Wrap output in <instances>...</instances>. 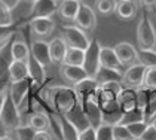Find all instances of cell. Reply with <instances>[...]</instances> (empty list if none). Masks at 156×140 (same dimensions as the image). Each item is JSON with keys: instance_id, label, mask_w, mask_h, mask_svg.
<instances>
[{"instance_id": "cell-1", "label": "cell", "mask_w": 156, "mask_h": 140, "mask_svg": "<svg viewBox=\"0 0 156 140\" xmlns=\"http://www.w3.org/2000/svg\"><path fill=\"white\" fill-rule=\"evenodd\" d=\"M42 98L49 107V110L57 115H67L79 105L73 87L69 85L46 87L42 91Z\"/></svg>"}, {"instance_id": "cell-2", "label": "cell", "mask_w": 156, "mask_h": 140, "mask_svg": "<svg viewBox=\"0 0 156 140\" xmlns=\"http://www.w3.org/2000/svg\"><path fill=\"white\" fill-rule=\"evenodd\" d=\"M20 125H23V119L20 116L16 106L13 105L12 100L8 95L0 112V128L3 131V134H13V131Z\"/></svg>"}, {"instance_id": "cell-3", "label": "cell", "mask_w": 156, "mask_h": 140, "mask_svg": "<svg viewBox=\"0 0 156 140\" xmlns=\"http://www.w3.org/2000/svg\"><path fill=\"white\" fill-rule=\"evenodd\" d=\"M61 37L64 39V42L67 43L69 48L83 49V51H86L91 45V42H92L91 37L88 36V33L83 31L82 28L76 27V25H64Z\"/></svg>"}, {"instance_id": "cell-4", "label": "cell", "mask_w": 156, "mask_h": 140, "mask_svg": "<svg viewBox=\"0 0 156 140\" xmlns=\"http://www.w3.org/2000/svg\"><path fill=\"white\" fill-rule=\"evenodd\" d=\"M137 42L140 49L156 48V31L147 17H141L140 23L137 24Z\"/></svg>"}, {"instance_id": "cell-5", "label": "cell", "mask_w": 156, "mask_h": 140, "mask_svg": "<svg viewBox=\"0 0 156 140\" xmlns=\"http://www.w3.org/2000/svg\"><path fill=\"white\" fill-rule=\"evenodd\" d=\"M147 67L143 66L141 63H134L131 66H128L122 73V85L123 88H132V90H138L141 88L144 83V75H146Z\"/></svg>"}, {"instance_id": "cell-6", "label": "cell", "mask_w": 156, "mask_h": 140, "mask_svg": "<svg viewBox=\"0 0 156 140\" xmlns=\"http://www.w3.org/2000/svg\"><path fill=\"white\" fill-rule=\"evenodd\" d=\"M73 23H74L76 27L82 28V30L86 31V33L94 31L95 27H97V13H95V11H94L89 5L82 3Z\"/></svg>"}, {"instance_id": "cell-7", "label": "cell", "mask_w": 156, "mask_h": 140, "mask_svg": "<svg viewBox=\"0 0 156 140\" xmlns=\"http://www.w3.org/2000/svg\"><path fill=\"white\" fill-rule=\"evenodd\" d=\"M98 83L94 78H85L83 81H80L79 83H76L73 87L74 94L77 97V103L80 106H83L88 100H94L97 98V91H98Z\"/></svg>"}, {"instance_id": "cell-8", "label": "cell", "mask_w": 156, "mask_h": 140, "mask_svg": "<svg viewBox=\"0 0 156 140\" xmlns=\"http://www.w3.org/2000/svg\"><path fill=\"white\" fill-rule=\"evenodd\" d=\"M100 43L97 40H92L89 48L85 51V63L83 69L86 70L89 78H94L97 75V72L100 70Z\"/></svg>"}, {"instance_id": "cell-9", "label": "cell", "mask_w": 156, "mask_h": 140, "mask_svg": "<svg viewBox=\"0 0 156 140\" xmlns=\"http://www.w3.org/2000/svg\"><path fill=\"white\" fill-rule=\"evenodd\" d=\"M113 49L123 67H128L134 63H138V51L129 42H119L113 46Z\"/></svg>"}, {"instance_id": "cell-10", "label": "cell", "mask_w": 156, "mask_h": 140, "mask_svg": "<svg viewBox=\"0 0 156 140\" xmlns=\"http://www.w3.org/2000/svg\"><path fill=\"white\" fill-rule=\"evenodd\" d=\"M30 30L31 35L36 39H48L52 36L55 30V23L52 18H31L30 21Z\"/></svg>"}, {"instance_id": "cell-11", "label": "cell", "mask_w": 156, "mask_h": 140, "mask_svg": "<svg viewBox=\"0 0 156 140\" xmlns=\"http://www.w3.org/2000/svg\"><path fill=\"white\" fill-rule=\"evenodd\" d=\"M30 51H31V57L37 63H40L43 67L52 66V60H51V54H49V42L43 40V39H34L30 45Z\"/></svg>"}, {"instance_id": "cell-12", "label": "cell", "mask_w": 156, "mask_h": 140, "mask_svg": "<svg viewBox=\"0 0 156 140\" xmlns=\"http://www.w3.org/2000/svg\"><path fill=\"white\" fill-rule=\"evenodd\" d=\"M60 76L67 85H72V87L83 81L85 78H89L82 66H67V64L60 66Z\"/></svg>"}, {"instance_id": "cell-13", "label": "cell", "mask_w": 156, "mask_h": 140, "mask_svg": "<svg viewBox=\"0 0 156 140\" xmlns=\"http://www.w3.org/2000/svg\"><path fill=\"white\" fill-rule=\"evenodd\" d=\"M58 3L54 0H33L31 2V18H51L57 13Z\"/></svg>"}, {"instance_id": "cell-14", "label": "cell", "mask_w": 156, "mask_h": 140, "mask_svg": "<svg viewBox=\"0 0 156 140\" xmlns=\"http://www.w3.org/2000/svg\"><path fill=\"white\" fill-rule=\"evenodd\" d=\"M30 79H24L20 82H11L9 83V90H8V95L12 100V103L16 107L24 101L28 97V91H30Z\"/></svg>"}, {"instance_id": "cell-15", "label": "cell", "mask_w": 156, "mask_h": 140, "mask_svg": "<svg viewBox=\"0 0 156 140\" xmlns=\"http://www.w3.org/2000/svg\"><path fill=\"white\" fill-rule=\"evenodd\" d=\"M80 0H62L58 3L57 15L62 23H73L80 8Z\"/></svg>"}, {"instance_id": "cell-16", "label": "cell", "mask_w": 156, "mask_h": 140, "mask_svg": "<svg viewBox=\"0 0 156 140\" xmlns=\"http://www.w3.org/2000/svg\"><path fill=\"white\" fill-rule=\"evenodd\" d=\"M100 66L106 69H113L123 72V66L120 64L119 58L115 52V49L110 46H101L100 48Z\"/></svg>"}, {"instance_id": "cell-17", "label": "cell", "mask_w": 156, "mask_h": 140, "mask_svg": "<svg viewBox=\"0 0 156 140\" xmlns=\"http://www.w3.org/2000/svg\"><path fill=\"white\" fill-rule=\"evenodd\" d=\"M67 43L64 42L62 37H54L49 40V54H51V60H52V64H58L61 66L64 57H66V52H67Z\"/></svg>"}, {"instance_id": "cell-18", "label": "cell", "mask_w": 156, "mask_h": 140, "mask_svg": "<svg viewBox=\"0 0 156 140\" xmlns=\"http://www.w3.org/2000/svg\"><path fill=\"white\" fill-rule=\"evenodd\" d=\"M25 124L30 125L34 131H46L51 127V116L45 110L31 112V113H28V116L25 119Z\"/></svg>"}, {"instance_id": "cell-19", "label": "cell", "mask_w": 156, "mask_h": 140, "mask_svg": "<svg viewBox=\"0 0 156 140\" xmlns=\"http://www.w3.org/2000/svg\"><path fill=\"white\" fill-rule=\"evenodd\" d=\"M9 82H20L24 79H30V73H28V66L24 61H15L12 60L6 69Z\"/></svg>"}, {"instance_id": "cell-20", "label": "cell", "mask_w": 156, "mask_h": 140, "mask_svg": "<svg viewBox=\"0 0 156 140\" xmlns=\"http://www.w3.org/2000/svg\"><path fill=\"white\" fill-rule=\"evenodd\" d=\"M82 107H83V112L89 121V124H91V127L97 128L103 124V110H101L100 105L97 103V98L88 100L86 103H83Z\"/></svg>"}, {"instance_id": "cell-21", "label": "cell", "mask_w": 156, "mask_h": 140, "mask_svg": "<svg viewBox=\"0 0 156 140\" xmlns=\"http://www.w3.org/2000/svg\"><path fill=\"white\" fill-rule=\"evenodd\" d=\"M115 15L120 21H131L137 15V5L134 0H118Z\"/></svg>"}, {"instance_id": "cell-22", "label": "cell", "mask_w": 156, "mask_h": 140, "mask_svg": "<svg viewBox=\"0 0 156 140\" xmlns=\"http://www.w3.org/2000/svg\"><path fill=\"white\" fill-rule=\"evenodd\" d=\"M118 106L123 113L137 109V90L123 88L118 97Z\"/></svg>"}, {"instance_id": "cell-23", "label": "cell", "mask_w": 156, "mask_h": 140, "mask_svg": "<svg viewBox=\"0 0 156 140\" xmlns=\"http://www.w3.org/2000/svg\"><path fill=\"white\" fill-rule=\"evenodd\" d=\"M64 116L67 118L69 122H72L73 125L77 128L79 133L86 130L88 127H91V124H89V121H88V118H86V115H85V112H83V107L80 105H77L70 113H67Z\"/></svg>"}, {"instance_id": "cell-24", "label": "cell", "mask_w": 156, "mask_h": 140, "mask_svg": "<svg viewBox=\"0 0 156 140\" xmlns=\"http://www.w3.org/2000/svg\"><path fill=\"white\" fill-rule=\"evenodd\" d=\"M28 66V73H30V81L36 85H42L46 81V67H43L40 63H37L33 57H30V60L27 61Z\"/></svg>"}, {"instance_id": "cell-25", "label": "cell", "mask_w": 156, "mask_h": 140, "mask_svg": "<svg viewBox=\"0 0 156 140\" xmlns=\"http://www.w3.org/2000/svg\"><path fill=\"white\" fill-rule=\"evenodd\" d=\"M31 57L30 46L25 43L24 40H15L11 45V60L15 61H24L27 63Z\"/></svg>"}, {"instance_id": "cell-26", "label": "cell", "mask_w": 156, "mask_h": 140, "mask_svg": "<svg viewBox=\"0 0 156 140\" xmlns=\"http://www.w3.org/2000/svg\"><path fill=\"white\" fill-rule=\"evenodd\" d=\"M122 73L123 72H119V70L100 67V70L94 76V79L97 81L98 85H103V83H107V82H122Z\"/></svg>"}, {"instance_id": "cell-27", "label": "cell", "mask_w": 156, "mask_h": 140, "mask_svg": "<svg viewBox=\"0 0 156 140\" xmlns=\"http://www.w3.org/2000/svg\"><path fill=\"white\" fill-rule=\"evenodd\" d=\"M85 63V51L83 49H76V48H69L66 52V57L62 64L67 66H82Z\"/></svg>"}, {"instance_id": "cell-28", "label": "cell", "mask_w": 156, "mask_h": 140, "mask_svg": "<svg viewBox=\"0 0 156 140\" xmlns=\"http://www.w3.org/2000/svg\"><path fill=\"white\" fill-rule=\"evenodd\" d=\"M60 116V125H61V136L62 140H77L79 139V131L73 125L72 122L67 121V118L64 115H58Z\"/></svg>"}, {"instance_id": "cell-29", "label": "cell", "mask_w": 156, "mask_h": 140, "mask_svg": "<svg viewBox=\"0 0 156 140\" xmlns=\"http://www.w3.org/2000/svg\"><path fill=\"white\" fill-rule=\"evenodd\" d=\"M156 118V90H150V95H149V101L144 109V121L147 124H150Z\"/></svg>"}, {"instance_id": "cell-30", "label": "cell", "mask_w": 156, "mask_h": 140, "mask_svg": "<svg viewBox=\"0 0 156 140\" xmlns=\"http://www.w3.org/2000/svg\"><path fill=\"white\" fill-rule=\"evenodd\" d=\"M116 5L118 0H95V11L103 17H107L110 13H115Z\"/></svg>"}, {"instance_id": "cell-31", "label": "cell", "mask_w": 156, "mask_h": 140, "mask_svg": "<svg viewBox=\"0 0 156 140\" xmlns=\"http://www.w3.org/2000/svg\"><path fill=\"white\" fill-rule=\"evenodd\" d=\"M138 63L149 67H156V49H140L138 51Z\"/></svg>"}, {"instance_id": "cell-32", "label": "cell", "mask_w": 156, "mask_h": 140, "mask_svg": "<svg viewBox=\"0 0 156 140\" xmlns=\"http://www.w3.org/2000/svg\"><path fill=\"white\" fill-rule=\"evenodd\" d=\"M138 121H144V112L141 109H134V110H129V112H125L122 118H120L119 124L120 125H129V124H134V122H138Z\"/></svg>"}, {"instance_id": "cell-33", "label": "cell", "mask_w": 156, "mask_h": 140, "mask_svg": "<svg viewBox=\"0 0 156 140\" xmlns=\"http://www.w3.org/2000/svg\"><path fill=\"white\" fill-rule=\"evenodd\" d=\"M13 24V15L12 11L9 9V6L0 0V25L2 27H11Z\"/></svg>"}, {"instance_id": "cell-34", "label": "cell", "mask_w": 156, "mask_h": 140, "mask_svg": "<svg viewBox=\"0 0 156 140\" xmlns=\"http://www.w3.org/2000/svg\"><path fill=\"white\" fill-rule=\"evenodd\" d=\"M34 130L31 128L30 125L23 124L18 128L13 131V140H33L34 139Z\"/></svg>"}, {"instance_id": "cell-35", "label": "cell", "mask_w": 156, "mask_h": 140, "mask_svg": "<svg viewBox=\"0 0 156 140\" xmlns=\"http://www.w3.org/2000/svg\"><path fill=\"white\" fill-rule=\"evenodd\" d=\"M97 140H115L113 139V125L110 124H101L95 128Z\"/></svg>"}, {"instance_id": "cell-36", "label": "cell", "mask_w": 156, "mask_h": 140, "mask_svg": "<svg viewBox=\"0 0 156 140\" xmlns=\"http://www.w3.org/2000/svg\"><path fill=\"white\" fill-rule=\"evenodd\" d=\"M147 125H149V124H147L146 121H138V122H134V124L125 125V127L128 128V131L131 133V136L134 137V139L138 140L140 137H141V134H143L144 131H146Z\"/></svg>"}, {"instance_id": "cell-37", "label": "cell", "mask_w": 156, "mask_h": 140, "mask_svg": "<svg viewBox=\"0 0 156 140\" xmlns=\"http://www.w3.org/2000/svg\"><path fill=\"white\" fill-rule=\"evenodd\" d=\"M113 139L115 140H135L125 125L116 124L113 125Z\"/></svg>"}, {"instance_id": "cell-38", "label": "cell", "mask_w": 156, "mask_h": 140, "mask_svg": "<svg viewBox=\"0 0 156 140\" xmlns=\"http://www.w3.org/2000/svg\"><path fill=\"white\" fill-rule=\"evenodd\" d=\"M143 87L147 90H156V67H149L146 70Z\"/></svg>"}, {"instance_id": "cell-39", "label": "cell", "mask_w": 156, "mask_h": 140, "mask_svg": "<svg viewBox=\"0 0 156 140\" xmlns=\"http://www.w3.org/2000/svg\"><path fill=\"white\" fill-rule=\"evenodd\" d=\"M149 95H150V90H147L144 87L137 90V107L141 109L143 112L147 106V101H149Z\"/></svg>"}, {"instance_id": "cell-40", "label": "cell", "mask_w": 156, "mask_h": 140, "mask_svg": "<svg viewBox=\"0 0 156 140\" xmlns=\"http://www.w3.org/2000/svg\"><path fill=\"white\" fill-rule=\"evenodd\" d=\"M13 30H12V25L11 27H2L0 25V51H2V45H5L8 40H9V37L12 36Z\"/></svg>"}, {"instance_id": "cell-41", "label": "cell", "mask_w": 156, "mask_h": 140, "mask_svg": "<svg viewBox=\"0 0 156 140\" xmlns=\"http://www.w3.org/2000/svg\"><path fill=\"white\" fill-rule=\"evenodd\" d=\"M77 140H97L95 139V128H94V127H88L86 130L80 131Z\"/></svg>"}, {"instance_id": "cell-42", "label": "cell", "mask_w": 156, "mask_h": 140, "mask_svg": "<svg viewBox=\"0 0 156 140\" xmlns=\"http://www.w3.org/2000/svg\"><path fill=\"white\" fill-rule=\"evenodd\" d=\"M138 140H156V128L152 125V124H149L147 128H146V131L141 134V137Z\"/></svg>"}, {"instance_id": "cell-43", "label": "cell", "mask_w": 156, "mask_h": 140, "mask_svg": "<svg viewBox=\"0 0 156 140\" xmlns=\"http://www.w3.org/2000/svg\"><path fill=\"white\" fill-rule=\"evenodd\" d=\"M9 78H8V73L6 75H0V95L8 93L9 90Z\"/></svg>"}, {"instance_id": "cell-44", "label": "cell", "mask_w": 156, "mask_h": 140, "mask_svg": "<svg viewBox=\"0 0 156 140\" xmlns=\"http://www.w3.org/2000/svg\"><path fill=\"white\" fill-rule=\"evenodd\" d=\"M33 140H54V136L51 134L49 130H46V131H36Z\"/></svg>"}, {"instance_id": "cell-45", "label": "cell", "mask_w": 156, "mask_h": 140, "mask_svg": "<svg viewBox=\"0 0 156 140\" xmlns=\"http://www.w3.org/2000/svg\"><path fill=\"white\" fill-rule=\"evenodd\" d=\"M140 2H141V5H143L144 8H147V9L156 8V0H140Z\"/></svg>"}, {"instance_id": "cell-46", "label": "cell", "mask_w": 156, "mask_h": 140, "mask_svg": "<svg viewBox=\"0 0 156 140\" xmlns=\"http://www.w3.org/2000/svg\"><path fill=\"white\" fill-rule=\"evenodd\" d=\"M6 97H8V93L3 94V95H0V112H2V107L5 105V100H6Z\"/></svg>"}, {"instance_id": "cell-47", "label": "cell", "mask_w": 156, "mask_h": 140, "mask_svg": "<svg viewBox=\"0 0 156 140\" xmlns=\"http://www.w3.org/2000/svg\"><path fill=\"white\" fill-rule=\"evenodd\" d=\"M0 140H13V137L11 136V134H2Z\"/></svg>"}, {"instance_id": "cell-48", "label": "cell", "mask_w": 156, "mask_h": 140, "mask_svg": "<svg viewBox=\"0 0 156 140\" xmlns=\"http://www.w3.org/2000/svg\"><path fill=\"white\" fill-rule=\"evenodd\" d=\"M150 124H152V125H153V127H155V128H156V118H155V119H153V121H152V122H150Z\"/></svg>"}, {"instance_id": "cell-49", "label": "cell", "mask_w": 156, "mask_h": 140, "mask_svg": "<svg viewBox=\"0 0 156 140\" xmlns=\"http://www.w3.org/2000/svg\"><path fill=\"white\" fill-rule=\"evenodd\" d=\"M54 2H57V3H60V2H62V0H54Z\"/></svg>"}, {"instance_id": "cell-50", "label": "cell", "mask_w": 156, "mask_h": 140, "mask_svg": "<svg viewBox=\"0 0 156 140\" xmlns=\"http://www.w3.org/2000/svg\"><path fill=\"white\" fill-rule=\"evenodd\" d=\"M28 2H33V0H28Z\"/></svg>"}, {"instance_id": "cell-51", "label": "cell", "mask_w": 156, "mask_h": 140, "mask_svg": "<svg viewBox=\"0 0 156 140\" xmlns=\"http://www.w3.org/2000/svg\"><path fill=\"white\" fill-rule=\"evenodd\" d=\"M0 137H2V136H0Z\"/></svg>"}, {"instance_id": "cell-52", "label": "cell", "mask_w": 156, "mask_h": 140, "mask_svg": "<svg viewBox=\"0 0 156 140\" xmlns=\"http://www.w3.org/2000/svg\"><path fill=\"white\" fill-rule=\"evenodd\" d=\"M0 60H2V58H0Z\"/></svg>"}]
</instances>
